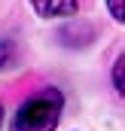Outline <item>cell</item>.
<instances>
[{
    "label": "cell",
    "mask_w": 125,
    "mask_h": 131,
    "mask_svg": "<svg viewBox=\"0 0 125 131\" xmlns=\"http://www.w3.org/2000/svg\"><path fill=\"white\" fill-rule=\"evenodd\" d=\"M110 76H113V89L125 98V52L116 58V64H113V73H110Z\"/></svg>",
    "instance_id": "277c9868"
},
{
    "label": "cell",
    "mask_w": 125,
    "mask_h": 131,
    "mask_svg": "<svg viewBox=\"0 0 125 131\" xmlns=\"http://www.w3.org/2000/svg\"><path fill=\"white\" fill-rule=\"evenodd\" d=\"M0 125H3V107H0Z\"/></svg>",
    "instance_id": "8992f818"
},
{
    "label": "cell",
    "mask_w": 125,
    "mask_h": 131,
    "mask_svg": "<svg viewBox=\"0 0 125 131\" xmlns=\"http://www.w3.org/2000/svg\"><path fill=\"white\" fill-rule=\"evenodd\" d=\"M15 58H18L15 43H12V40H0V70L12 67V64H15Z\"/></svg>",
    "instance_id": "3957f363"
},
{
    "label": "cell",
    "mask_w": 125,
    "mask_h": 131,
    "mask_svg": "<svg viewBox=\"0 0 125 131\" xmlns=\"http://www.w3.org/2000/svg\"><path fill=\"white\" fill-rule=\"evenodd\" d=\"M31 6L43 18H61V15H76L79 0H31Z\"/></svg>",
    "instance_id": "7a4b0ae2"
},
{
    "label": "cell",
    "mask_w": 125,
    "mask_h": 131,
    "mask_svg": "<svg viewBox=\"0 0 125 131\" xmlns=\"http://www.w3.org/2000/svg\"><path fill=\"white\" fill-rule=\"evenodd\" d=\"M107 9H110V15H113L116 21L125 25V0H107Z\"/></svg>",
    "instance_id": "5b68a950"
},
{
    "label": "cell",
    "mask_w": 125,
    "mask_h": 131,
    "mask_svg": "<svg viewBox=\"0 0 125 131\" xmlns=\"http://www.w3.org/2000/svg\"><path fill=\"white\" fill-rule=\"evenodd\" d=\"M64 95L58 89H43L34 98H28L15 119H12V131H55L58 119H61Z\"/></svg>",
    "instance_id": "6da1fadb"
}]
</instances>
